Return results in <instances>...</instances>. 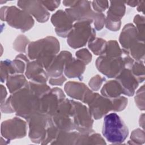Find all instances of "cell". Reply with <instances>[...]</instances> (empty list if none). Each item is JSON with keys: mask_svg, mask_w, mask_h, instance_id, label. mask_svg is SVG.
<instances>
[{"mask_svg": "<svg viewBox=\"0 0 145 145\" xmlns=\"http://www.w3.org/2000/svg\"><path fill=\"white\" fill-rule=\"evenodd\" d=\"M93 21H94L95 28L97 31H100L103 28L105 25V16L102 12H96Z\"/></svg>", "mask_w": 145, "mask_h": 145, "instance_id": "obj_40", "label": "cell"}, {"mask_svg": "<svg viewBox=\"0 0 145 145\" xmlns=\"http://www.w3.org/2000/svg\"><path fill=\"white\" fill-rule=\"evenodd\" d=\"M7 95V93L6 88L3 85H1V104H2L6 101Z\"/></svg>", "mask_w": 145, "mask_h": 145, "instance_id": "obj_43", "label": "cell"}, {"mask_svg": "<svg viewBox=\"0 0 145 145\" xmlns=\"http://www.w3.org/2000/svg\"><path fill=\"white\" fill-rule=\"evenodd\" d=\"M122 52L123 49L120 48L116 40H109L106 42L105 52L103 55L109 57H117L122 56Z\"/></svg>", "mask_w": 145, "mask_h": 145, "instance_id": "obj_28", "label": "cell"}, {"mask_svg": "<svg viewBox=\"0 0 145 145\" xmlns=\"http://www.w3.org/2000/svg\"><path fill=\"white\" fill-rule=\"evenodd\" d=\"M129 52L130 53V55L137 61H143L144 58V42L137 41L130 48Z\"/></svg>", "mask_w": 145, "mask_h": 145, "instance_id": "obj_29", "label": "cell"}, {"mask_svg": "<svg viewBox=\"0 0 145 145\" xmlns=\"http://www.w3.org/2000/svg\"><path fill=\"white\" fill-rule=\"evenodd\" d=\"M27 83L25 77L21 74L10 75L6 80V86L11 93L22 89Z\"/></svg>", "mask_w": 145, "mask_h": 145, "instance_id": "obj_24", "label": "cell"}, {"mask_svg": "<svg viewBox=\"0 0 145 145\" xmlns=\"http://www.w3.org/2000/svg\"><path fill=\"white\" fill-rule=\"evenodd\" d=\"M138 41L139 40L135 27L131 23L126 24L123 27L119 38L120 43L123 49L129 51L130 48Z\"/></svg>", "mask_w": 145, "mask_h": 145, "instance_id": "obj_21", "label": "cell"}, {"mask_svg": "<svg viewBox=\"0 0 145 145\" xmlns=\"http://www.w3.org/2000/svg\"><path fill=\"white\" fill-rule=\"evenodd\" d=\"M106 45V41L99 37H95L93 40L88 42V48L95 55H103Z\"/></svg>", "mask_w": 145, "mask_h": 145, "instance_id": "obj_26", "label": "cell"}, {"mask_svg": "<svg viewBox=\"0 0 145 145\" xmlns=\"http://www.w3.org/2000/svg\"><path fill=\"white\" fill-rule=\"evenodd\" d=\"M1 19L12 28L24 32L32 28L35 21L25 11L15 6H4L1 8Z\"/></svg>", "mask_w": 145, "mask_h": 145, "instance_id": "obj_5", "label": "cell"}, {"mask_svg": "<svg viewBox=\"0 0 145 145\" xmlns=\"http://www.w3.org/2000/svg\"><path fill=\"white\" fill-rule=\"evenodd\" d=\"M43 6L48 11H53L59 6L60 1H41Z\"/></svg>", "mask_w": 145, "mask_h": 145, "instance_id": "obj_41", "label": "cell"}, {"mask_svg": "<svg viewBox=\"0 0 145 145\" xmlns=\"http://www.w3.org/2000/svg\"><path fill=\"white\" fill-rule=\"evenodd\" d=\"M27 120L29 139L33 143H42L49 127L53 123L51 116L39 111L32 114Z\"/></svg>", "mask_w": 145, "mask_h": 145, "instance_id": "obj_7", "label": "cell"}, {"mask_svg": "<svg viewBox=\"0 0 145 145\" xmlns=\"http://www.w3.org/2000/svg\"><path fill=\"white\" fill-rule=\"evenodd\" d=\"M25 74L27 79L35 83H46L48 78L45 69L37 60L27 63Z\"/></svg>", "mask_w": 145, "mask_h": 145, "instance_id": "obj_20", "label": "cell"}, {"mask_svg": "<svg viewBox=\"0 0 145 145\" xmlns=\"http://www.w3.org/2000/svg\"><path fill=\"white\" fill-rule=\"evenodd\" d=\"M59 50V43L53 36H47L44 39L31 42L27 47L28 58L31 60H37L42 64L46 70Z\"/></svg>", "mask_w": 145, "mask_h": 145, "instance_id": "obj_2", "label": "cell"}, {"mask_svg": "<svg viewBox=\"0 0 145 145\" xmlns=\"http://www.w3.org/2000/svg\"><path fill=\"white\" fill-rule=\"evenodd\" d=\"M104 81H105V78H103L99 75H96L89 80L88 84L93 91H97L101 88V85Z\"/></svg>", "mask_w": 145, "mask_h": 145, "instance_id": "obj_37", "label": "cell"}, {"mask_svg": "<svg viewBox=\"0 0 145 145\" xmlns=\"http://www.w3.org/2000/svg\"><path fill=\"white\" fill-rule=\"evenodd\" d=\"M102 133L107 141L113 144H121L129 134L127 126L116 113L107 114L104 118Z\"/></svg>", "mask_w": 145, "mask_h": 145, "instance_id": "obj_4", "label": "cell"}, {"mask_svg": "<svg viewBox=\"0 0 145 145\" xmlns=\"http://www.w3.org/2000/svg\"><path fill=\"white\" fill-rule=\"evenodd\" d=\"M139 2V1H126L124 2L125 3L127 4V5L131 6V7H135L137 6H138V3Z\"/></svg>", "mask_w": 145, "mask_h": 145, "instance_id": "obj_46", "label": "cell"}, {"mask_svg": "<svg viewBox=\"0 0 145 145\" xmlns=\"http://www.w3.org/2000/svg\"><path fill=\"white\" fill-rule=\"evenodd\" d=\"M134 24L136 25L139 40L144 42V17L140 15H137L134 19Z\"/></svg>", "mask_w": 145, "mask_h": 145, "instance_id": "obj_33", "label": "cell"}, {"mask_svg": "<svg viewBox=\"0 0 145 145\" xmlns=\"http://www.w3.org/2000/svg\"><path fill=\"white\" fill-rule=\"evenodd\" d=\"M71 58V53L68 51H62L57 54L46 70L48 77L57 78L62 76L66 65Z\"/></svg>", "mask_w": 145, "mask_h": 145, "instance_id": "obj_19", "label": "cell"}, {"mask_svg": "<svg viewBox=\"0 0 145 145\" xmlns=\"http://www.w3.org/2000/svg\"><path fill=\"white\" fill-rule=\"evenodd\" d=\"M65 99L63 91L58 87L51 89L40 99V112L52 116Z\"/></svg>", "mask_w": 145, "mask_h": 145, "instance_id": "obj_10", "label": "cell"}, {"mask_svg": "<svg viewBox=\"0 0 145 145\" xmlns=\"http://www.w3.org/2000/svg\"><path fill=\"white\" fill-rule=\"evenodd\" d=\"M79 1H63L62 2L63 5L66 7H72L77 5L79 3Z\"/></svg>", "mask_w": 145, "mask_h": 145, "instance_id": "obj_44", "label": "cell"}, {"mask_svg": "<svg viewBox=\"0 0 145 145\" xmlns=\"http://www.w3.org/2000/svg\"><path fill=\"white\" fill-rule=\"evenodd\" d=\"M92 6L94 11L102 12L109 7V2L107 1H93L92 2Z\"/></svg>", "mask_w": 145, "mask_h": 145, "instance_id": "obj_39", "label": "cell"}, {"mask_svg": "<svg viewBox=\"0 0 145 145\" xmlns=\"http://www.w3.org/2000/svg\"><path fill=\"white\" fill-rule=\"evenodd\" d=\"M130 70L139 83H141L144 80V65L143 61H140L134 62Z\"/></svg>", "mask_w": 145, "mask_h": 145, "instance_id": "obj_31", "label": "cell"}, {"mask_svg": "<svg viewBox=\"0 0 145 145\" xmlns=\"http://www.w3.org/2000/svg\"><path fill=\"white\" fill-rule=\"evenodd\" d=\"M92 20H84L76 22L67 36V44L74 49L80 48L96 37V31L92 28Z\"/></svg>", "mask_w": 145, "mask_h": 145, "instance_id": "obj_6", "label": "cell"}, {"mask_svg": "<svg viewBox=\"0 0 145 145\" xmlns=\"http://www.w3.org/2000/svg\"><path fill=\"white\" fill-rule=\"evenodd\" d=\"M29 40L27 37L24 35H19L15 40L13 43V48L14 49L19 52H26L27 46H28Z\"/></svg>", "mask_w": 145, "mask_h": 145, "instance_id": "obj_32", "label": "cell"}, {"mask_svg": "<svg viewBox=\"0 0 145 145\" xmlns=\"http://www.w3.org/2000/svg\"><path fill=\"white\" fill-rule=\"evenodd\" d=\"M16 74L12 61L6 59L1 61V81L4 82L10 75Z\"/></svg>", "mask_w": 145, "mask_h": 145, "instance_id": "obj_27", "label": "cell"}, {"mask_svg": "<svg viewBox=\"0 0 145 145\" xmlns=\"http://www.w3.org/2000/svg\"><path fill=\"white\" fill-rule=\"evenodd\" d=\"M75 56L77 59L82 61L86 65H88L91 61L92 58L89 51L86 48L78 50L75 53Z\"/></svg>", "mask_w": 145, "mask_h": 145, "instance_id": "obj_35", "label": "cell"}, {"mask_svg": "<svg viewBox=\"0 0 145 145\" xmlns=\"http://www.w3.org/2000/svg\"><path fill=\"white\" fill-rule=\"evenodd\" d=\"M65 11L74 22L84 20H93L96 13L92 10L91 2L88 1H79L77 5L66 8Z\"/></svg>", "mask_w": 145, "mask_h": 145, "instance_id": "obj_16", "label": "cell"}, {"mask_svg": "<svg viewBox=\"0 0 145 145\" xmlns=\"http://www.w3.org/2000/svg\"><path fill=\"white\" fill-rule=\"evenodd\" d=\"M144 1H139V2L138 5L137 7V11L138 12H141L144 14Z\"/></svg>", "mask_w": 145, "mask_h": 145, "instance_id": "obj_45", "label": "cell"}, {"mask_svg": "<svg viewBox=\"0 0 145 145\" xmlns=\"http://www.w3.org/2000/svg\"><path fill=\"white\" fill-rule=\"evenodd\" d=\"M66 80V78L63 75H62V76L57 78H50L49 80V83L52 86H61Z\"/></svg>", "mask_w": 145, "mask_h": 145, "instance_id": "obj_42", "label": "cell"}, {"mask_svg": "<svg viewBox=\"0 0 145 145\" xmlns=\"http://www.w3.org/2000/svg\"><path fill=\"white\" fill-rule=\"evenodd\" d=\"M120 57H109L104 55L100 56L96 61L97 70L109 78H116L124 69H130L134 63L129 51L123 49Z\"/></svg>", "mask_w": 145, "mask_h": 145, "instance_id": "obj_3", "label": "cell"}, {"mask_svg": "<svg viewBox=\"0 0 145 145\" xmlns=\"http://www.w3.org/2000/svg\"><path fill=\"white\" fill-rule=\"evenodd\" d=\"M121 86L122 94L128 96L134 95L135 89L137 88L139 82L132 74L130 69H124L116 78Z\"/></svg>", "mask_w": 145, "mask_h": 145, "instance_id": "obj_18", "label": "cell"}, {"mask_svg": "<svg viewBox=\"0 0 145 145\" xmlns=\"http://www.w3.org/2000/svg\"><path fill=\"white\" fill-rule=\"evenodd\" d=\"M51 22L55 27L56 33L61 37H67L73 28L74 22L62 10H58L52 16Z\"/></svg>", "mask_w": 145, "mask_h": 145, "instance_id": "obj_14", "label": "cell"}, {"mask_svg": "<svg viewBox=\"0 0 145 145\" xmlns=\"http://www.w3.org/2000/svg\"><path fill=\"white\" fill-rule=\"evenodd\" d=\"M27 123L19 117L5 120L1 123V133L2 137L12 140L24 137L27 134Z\"/></svg>", "mask_w": 145, "mask_h": 145, "instance_id": "obj_11", "label": "cell"}, {"mask_svg": "<svg viewBox=\"0 0 145 145\" xmlns=\"http://www.w3.org/2000/svg\"><path fill=\"white\" fill-rule=\"evenodd\" d=\"M75 130L82 134L93 133V117L89 109L84 104L74 100Z\"/></svg>", "mask_w": 145, "mask_h": 145, "instance_id": "obj_9", "label": "cell"}, {"mask_svg": "<svg viewBox=\"0 0 145 145\" xmlns=\"http://www.w3.org/2000/svg\"><path fill=\"white\" fill-rule=\"evenodd\" d=\"M112 103V110L116 112L123 110L127 105V99L124 96H120L116 98L111 99Z\"/></svg>", "mask_w": 145, "mask_h": 145, "instance_id": "obj_34", "label": "cell"}, {"mask_svg": "<svg viewBox=\"0 0 145 145\" xmlns=\"http://www.w3.org/2000/svg\"><path fill=\"white\" fill-rule=\"evenodd\" d=\"M85 69V63L77 58L72 57L66 65L63 73L66 76L69 78H76L82 80Z\"/></svg>", "mask_w": 145, "mask_h": 145, "instance_id": "obj_22", "label": "cell"}, {"mask_svg": "<svg viewBox=\"0 0 145 145\" xmlns=\"http://www.w3.org/2000/svg\"><path fill=\"white\" fill-rule=\"evenodd\" d=\"M131 141L133 142V144H140L144 142V133L143 130L137 129L133 131L130 137Z\"/></svg>", "mask_w": 145, "mask_h": 145, "instance_id": "obj_36", "label": "cell"}, {"mask_svg": "<svg viewBox=\"0 0 145 145\" xmlns=\"http://www.w3.org/2000/svg\"><path fill=\"white\" fill-rule=\"evenodd\" d=\"M74 116V100L65 99L51 117L59 130L70 131L75 130Z\"/></svg>", "mask_w": 145, "mask_h": 145, "instance_id": "obj_8", "label": "cell"}, {"mask_svg": "<svg viewBox=\"0 0 145 145\" xmlns=\"http://www.w3.org/2000/svg\"><path fill=\"white\" fill-rule=\"evenodd\" d=\"M144 85H143L137 92L135 96V102L140 110H144Z\"/></svg>", "mask_w": 145, "mask_h": 145, "instance_id": "obj_38", "label": "cell"}, {"mask_svg": "<svg viewBox=\"0 0 145 145\" xmlns=\"http://www.w3.org/2000/svg\"><path fill=\"white\" fill-rule=\"evenodd\" d=\"M11 94L6 100L16 116L28 120L32 114L39 112L40 97L32 91L27 84Z\"/></svg>", "mask_w": 145, "mask_h": 145, "instance_id": "obj_1", "label": "cell"}, {"mask_svg": "<svg viewBox=\"0 0 145 145\" xmlns=\"http://www.w3.org/2000/svg\"><path fill=\"white\" fill-rule=\"evenodd\" d=\"M19 7L31 16H33L40 23H45L49 18V11L43 6L41 1H19Z\"/></svg>", "mask_w": 145, "mask_h": 145, "instance_id": "obj_15", "label": "cell"}, {"mask_svg": "<svg viewBox=\"0 0 145 145\" xmlns=\"http://www.w3.org/2000/svg\"><path fill=\"white\" fill-rule=\"evenodd\" d=\"M87 104L89 110L95 120H99L112 110L111 99L105 97L98 93L93 92Z\"/></svg>", "mask_w": 145, "mask_h": 145, "instance_id": "obj_12", "label": "cell"}, {"mask_svg": "<svg viewBox=\"0 0 145 145\" xmlns=\"http://www.w3.org/2000/svg\"><path fill=\"white\" fill-rule=\"evenodd\" d=\"M27 85L32 91L39 97L40 99L51 89L46 83H38L29 81L28 82Z\"/></svg>", "mask_w": 145, "mask_h": 145, "instance_id": "obj_30", "label": "cell"}, {"mask_svg": "<svg viewBox=\"0 0 145 145\" xmlns=\"http://www.w3.org/2000/svg\"><path fill=\"white\" fill-rule=\"evenodd\" d=\"M78 131H59L56 140L52 143L55 144H76L80 135Z\"/></svg>", "mask_w": 145, "mask_h": 145, "instance_id": "obj_25", "label": "cell"}, {"mask_svg": "<svg viewBox=\"0 0 145 145\" xmlns=\"http://www.w3.org/2000/svg\"><path fill=\"white\" fill-rule=\"evenodd\" d=\"M101 94L105 97L113 99L121 96L122 89L117 80H110L104 84L101 89Z\"/></svg>", "mask_w": 145, "mask_h": 145, "instance_id": "obj_23", "label": "cell"}, {"mask_svg": "<svg viewBox=\"0 0 145 145\" xmlns=\"http://www.w3.org/2000/svg\"><path fill=\"white\" fill-rule=\"evenodd\" d=\"M64 89L69 96L80 100L84 104H87L93 92L85 84L75 81L67 82L65 85Z\"/></svg>", "mask_w": 145, "mask_h": 145, "instance_id": "obj_17", "label": "cell"}, {"mask_svg": "<svg viewBox=\"0 0 145 145\" xmlns=\"http://www.w3.org/2000/svg\"><path fill=\"white\" fill-rule=\"evenodd\" d=\"M125 5L122 1H110L105 18V25L110 31H117L120 29L121 18L125 14Z\"/></svg>", "mask_w": 145, "mask_h": 145, "instance_id": "obj_13", "label": "cell"}]
</instances>
